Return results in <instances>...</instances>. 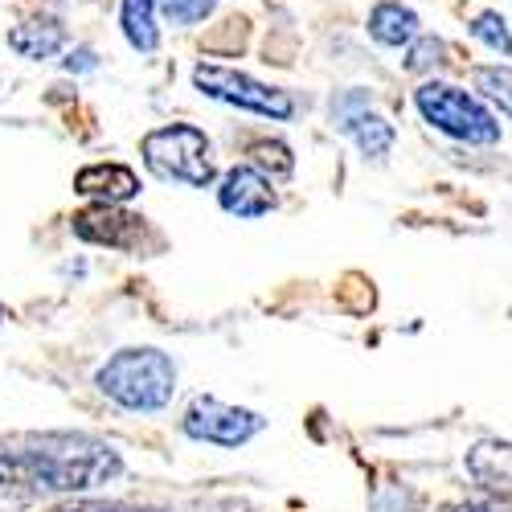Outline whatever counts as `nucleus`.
Segmentation results:
<instances>
[{
  "mask_svg": "<svg viewBox=\"0 0 512 512\" xmlns=\"http://www.w3.org/2000/svg\"><path fill=\"white\" fill-rule=\"evenodd\" d=\"M99 390L123 410H164L177 390V365L160 349H123L99 369Z\"/></svg>",
  "mask_w": 512,
  "mask_h": 512,
  "instance_id": "nucleus-1",
  "label": "nucleus"
},
{
  "mask_svg": "<svg viewBox=\"0 0 512 512\" xmlns=\"http://www.w3.org/2000/svg\"><path fill=\"white\" fill-rule=\"evenodd\" d=\"M37 484L46 492H87L119 476V455L91 439H58L33 447Z\"/></svg>",
  "mask_w": 512,
  "mask_h": 512,
  "instance_id": "nucleus-2",
  "label": "nucleus"
},
{
  "mask_svg": "<svg viewBox=\"0 0 512 512\" xmlns=\"http://www.w3.org/2000/svg\"><path fill=\"white\" fill-rule=\"evenodd\" d=\"M144 160L160 181H181L189 189H209L218 168L209 156V140L193 123H173L144 136Z\"/></svg>",
  "mask_w": 512,
  "mask_h": 512,
  "instance_id": "nucleus-3",
  "label": "nucleus"
},
{
  "mask_svg": "<svg viewBox=\"0 0 512 512\" xmlns=\"http://www.w3.org/2000/svg\"><path fill=\"white\" fill-rule=\"evenodd\" d=\"M414 103L422 111V119L447 132L451 140L463 144H496L500 140V123L459 87H447V82H426V87L414 91Z\"/></svg>",
  "mask_w": 512,
  "mask_h": 512,
  "instance_id": "nucleus-4",
  "label": "nucleus"
},
{
  "mask_svg": "<svg viewBox=\"0 0 512 512\" xmlns=\"http://www.w3.org/2000/svg\"><path fill=\"white\" fill-rule=\"evenodd\" d=\"M193 82H197L201 95L218 99V103H230V107H242V111H254V115H267V119H287L295 111L291 95H283L275 87H263V82H254L250 74H238L230 66L201 62L193 70Z\"/></svg>",
  "mask_w": 512,
  "mask_h": 512,
  "instance_id": "nucleus-5",
  "label": "nucleus"
},
{
  "mask_svg": "<svg viewBox=\"0 0 512 512\" xmlns=\"http://www.w3.org/2000/svg\"><path fill=\"white\" fill-rule=\"evenodd\" d=\"M185 435L197 443H218V447H242L263 431V418L254 410L226 406L218 398H197L185 414Z\"/></svg>",
  "mask_w": 512,
  "mask_h": 512,
  "instance_id": "nucleus-6",
  "label": "nucleus"
},
{
  "mask_svg": "<svg viewBox=\"0 0 512 512\" xmlns=\"http://www.w3.org/2000/svg\"><path fill=\"white\" fill-rule=\"evenodd\" d=\"M74 234L82 242H99V246H115V250H136L144 238V218L140 213H127L111 201H99L91 209L74 213Z\"/></svg>",
  "mask_w": 512,
  "mask_h": 512,
  "instance_id": "nucleus-7",
  "label": "nucleus"
},
{
  "mask_svg": "<svg viewBox=\"0 0 512 512\" xmlns=\"http://www.w3.org/2000/svg\"><path fill=\"white\" fill-rule=\"evenodd\" d=\"M218 201H222L226 213H238V218H263V213L275 209L271 181L259 173V168H230Z\"/></svg>",
  "mask_w": 512,
  "mask_h": 512,
  "instance_id": "nucleus-8",
  "label": "nucleus"
},
{
  "mask_svg": "<svg viewBox=\"0 0 512 512\" xmlns=\"http://www.w3.org/2000/svg\"><path fill=\"white\" fill-rule=\"evenodd\" d=\"M467 476L492 496H512V443L484 439L467 451Z\"/></svg>",
  "mask_w": 512,
  "mask_h": 512,
  "instance_id": "nucleus-9",
  "label": "nucleus"
},
{
  "mask_svg": "<svg viewBox=\"0 0 512 512\" xmlns=\"http://www.w3.org/2000/svg\"><path fill=\"white\" fill-rule=\"evenodd\" d=\"M74 193L119 205V201H132L140 193V177L132 173V168H123V164H91V168H82V173L74 177Z\"/></svg>",
  "mask_w": 512,
  "mask_h": 512,
  "instance_id": "nucleus-10",
  "label": "nucleus"
},
{
  "mask_svg": "<svg viewBox=\"0 0 512 512\" xmlns=\"http://www.w3.org/2000/svg\"><path fill=\"white\" fill-rule=\"evenodd\" d=\"M62 46H66V29L58 17H37V21L9 29V50H17L21 58H33V62L54 58Z\"/></svg>",
  "mask_w": 512,
  "mask_h": 512,
  "instance_id": "nucleus-11",
  "label": "nucleus"
},
{
  "mask_svg": "<svg viewBox=\"0 0 512 512\" xmlns=\"http://www.w3.org/2000/svg\"><path fill=\"white\" fill-rule=\"evenodd\" d=\"M369 33L381 46H406V41L418 37V17H414V9L398 5V0H381L369 13Z\"/></svg>",
  "mask_w": 512,
  "mask_h": 512,
  "instance_id": "nucleus-12",
  "label": "nucleus"
},
{
  "mask_svg": "<svg viewBox=\"0 0 512 512\" xmlns=\"http://www.w3.org/2000/svg\"><path fill=\"white\" fill-rule=\"evenodd\" d=\"M123 33L140 54H152L160 46L156 0H123Z\"/></svg>",
  "mask_w": 512,
  "mask_h": 512,
  "instance_id": "nucleus-13",
  "label": "nucleus"
},
{
  "mask_svg": "<svg viewBox=\"0 0 512 512\" xmlns=\"http://www.w3.org/2000/svg\"><path fill=\"white\" fill-rule=\"evenodd\" d=\"M349 136L357 140V148H361L365 156L381 160V156L394 148V123L381 119V115H373V111H361V115L349 123Z\"/></svg>",
  "mask_w": 512,
  "mask_h": 512,
  "instance_id": "nucleus-14",
  "label": "nucleus"
},
{
  "mask_svg": "<svg viewBox=\"0 0 512 512\" xmlns=\"http://www.w3.org/2000/svg\"><path fill=\"white\" fill-rule=\"evenodd\" d=\"M250 160H254V168H259V173H271V181L291 177V168H295L291 152H287L279 140H259V144L250 148Z\"/></svg>",
  "mask_w": 512,
  "mask_h": 512,
  "instance_id": "nucleus-15",
  "label": "nucleus"
},
{
  "mask_svg": "<svg viewBox=\"0 0 512 512\" xmlns=\"http://www.w3.org/2000/svg\"><path fill=\"white\" fill-rule=\"evenodd\" d=\"M476 91H484L492 103H500L504 115H512V70L508 66H484V70H476Z\"/></svg>",
  "mask_w": 512,
  "mask_h": 512,
  "instance_id": "nucleus-16",
  "label": "nucleus"
},
{
  "mask_svg": "<svg viewBox=\"0 0 512 512\" xmlns=\"http://www.w3.org/2000/svg\"><path fill=\"white\" fill-rule=\"evenodd\" d=\"M472 37L476 41H484L488 50H496V54H512V33H508V25H504V17L500 13H480L476 21H472Z\"/></svg>",
  "mask_w": 512,
  "mask_h": 512,
  "instance_id": "nucleus-17",
  "label": "nucleus"
},
{
  "mask_svg": "<svg viewBox=\"0 0 512 512\" xmlns=\"http://www.w3.org/2000/svg\"><path fill=\"white\" fill-rule=\"evenodd\" d=\"M213 5H218V0H160L164 17L173 25H197L213 13Z\"/></svg>",
  "mask_w": 512,
  "mask_h": 512,
  "instance_id": "nucleus-18",
  "label": "nucleus"
},
{
  "mask_svg": "<svg viewBox=\"0 0 512 512\" xmlns=\"http://www.w3.org/2000/svg\"><path fill=\"white\" fill-rule=\"evenodd\" d=\"M443 54H447V46L439 37H422L418 46L406 54V70H414V74H422V70H431V66H439L443 62Z\"/></svg>",
  "mask_w": 512,
  "mask_h": 512,
  "instance_id": "nucleus-19",
  "label": "nucleus"
},
{
  "mask_svg": "<svg viewBox=\"0 0 512 512\" xmlns=\"http://www.w3.org/2000/svg\"><path fill=\"white\" fill-rule=\"evenodd\" d=\"M361 111H369L365 91H349V95H340V99L332 103V115H336V127H340V132H349V123H353Z\"/></svg>",
  "mask_w": 512,
  "mask_h": 512,
  "instance_id": "nucleus-20",
  "label": "nucleus"
},
{
  "mask_svg": "<svg viewBox=\"0 0 512 512\" xmlns=\"http://www.w3.org/2000/svg\"><path fill=\"white\" fill-rule=\"evenodd\" d=\"M451 512H512V496H492V500H467V504H455Z\"/></svg>",
  "mask_w": 512,
  "mask_h": 512,
  "instance_id": "nucleus-21",
  "label": "nucleus"
},
{
  "mask_svg": "<svg viewBox=\"0 0 512 512\" xmlns=\"http://www.w3.org/2000/svg\"><path fill=\"white\" fill-rule=\"evenodd\" d=\"M58 512H156V508H123V504H70Z\"/></svg>",
  "mask_w": 512,
  "mask_h": 512,
  "instance_id": "nucleus-22",
  "label": "nucleus"
},
{
  "mask_svg": "<svg viewBox=\"0 0 512 512\" xmlns=\"http://www.w3.org/2000/svg\"><path fill=\"white\" fill-rule=\"evenodd\" d=\"M66 66H70V70H95V54H91V50H78V54L66 58Z\"/></svg>",
  "mask_w": 512,
  "mask_h": 512,
  "instance_id": "nucleus-23",
  "label": "nucleus"
},
{
  "mask_svg": "<svg viewBox=\"0 0 512 512\" xmlns=\"http://www.w3.org/2000/svg\"><path fill=\"white\" fill-rule=\"evenodd\" d=\"M0 316H5V312H0Z\"/></svg>",
  "mask_w": 512,
  "mask_h": 512,
  "instance_id": "nucleus-24",
  "label": "nucleus"
}]
</instances>
